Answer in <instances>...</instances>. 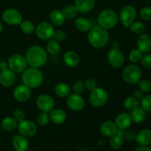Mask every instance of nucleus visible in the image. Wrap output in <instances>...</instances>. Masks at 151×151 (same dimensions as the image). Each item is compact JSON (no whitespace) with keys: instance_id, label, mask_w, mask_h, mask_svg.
I'll return each mask as SVG.
<instances>
[{"instance_id":"obj_1","label":"nucleus","mask_w":151,"mask_h":151,"mask_svg":"<svg viewBox=\"0 0 151 151\" xmlns=\"http://www.w3.org/2000/svg\"><path fill=\"white\" fill-rule=\"evenodd\" d=\"M24 57L29 67L39 69L47 62V52L41 46L34 45L27 50Z\"/></svg>"},{"instance_id":"obj_2","label":"nucleus","mask_w":151,"mask_h":151,"mask_svg":"<svg viewBox=\"0 0 151 151\" xmlns=\"http://www.w3.org/2000/svg\"><path fill=\"white\" fill-rule=\"evenodd\" d=\"M87 37L91 47L97 49L104 48L109 42V34L108 30L99 25L91 27L88 31Z\"/></svg>"},{"instance_id":"obj_3","label":"nucleus","mask_w":151,"mask_h":151,"mask_svg":"<svg viewBox=\"0 0 151 151\" xmlns=\"http://www.w3.org/2000/svg\"><path fill=\"white\" fill-rule=\"evenodd\" d=\"M23 84L30 88H36L42 84L44 81V75L38 68H27L22 75Z\"/></svg>"},{"instance_id":"obj_4","label":"nucleus","mask_w":151,"mask_h":151,"mask_svg":"<svg viewBox=\"0 0 151 151\" xmlns=\"http://www.w3.org/2000/svg\"><path fill=\"white\" fill-rule=\"evenodd\" d=\"M97 22L99 26L109 30L116 26L119 22V16L114 10L106 9L100 12L97 16Z\"/></svg>"},{"instance_id":"obj_5","label":"nucleus","mask_w":151,"mask_h":151,"mask_svg":"<svg viewBox=\"0 0 151 151\" xmlns=\"http://www.w3.org/2000/svg\"><path fill=\"white\" fill-rule=\"evenodd\" d=\"M109 99V94L108 91L101 87L97 86L90 93L88 102L93 107L101 108L107 103Z\"/></svg>"},{"instance_id":"obj_6","label":"nucleus","mask_w":151,"mask_h":151,"mask_svg":"<svg viewBox=\"0 0 151 151\" xmlns=\"http://www.w3.org/2000/svg\"><path fill=\"white\" fill-rule=\"evenodd\" d=\"M122 77L128 85H135L141 80L142 71L136 64H129L123 69Z\"/></svg>"},{"instance_id":"obj_7","label":"nucleus","mask_w":151,"mask_h":151,"mask_svg":"<svg viewBox=\"0 0 151 151\" xmlns=\"http://www.w3.org/2000/svg\"><path fill=\"white\" fill-rule=\"evenodd\" d=\"M0 69V84L5 88L13 86L16 81V73L9 69L7 62H1Z\"/></svg>"},{"instance_id":"obj_8","label":"nucleus","mask_w":151,"mask_h":151,"mask_svg":"<svg viewBox=\"0 0 151 151\" xmlns=\"http://www.w3.org/2000/svg\"><path fill=\"white\" fill-rule=\"evenodd\" d=\"M137 16V9L131 4H128L122 7L119 13V20L124 27L128 28L130 25L135 22Z\"/></svg>"},{"instance_id":"obj_9","label":"nucleus","mask_w":151,"mask_h":151,"mask_svg":"<svg viewBox=\"0 0 151 151\" xmlns=\"http://www.w3.org/2000/svg\"><path fill=\"white\" fill-rule=\"evenodd\" d=\"M7 65L9 69L14 73H22L27 66V63L24 56L21 54H13L7 60Z\"/></svg>"},{"instance_id":"obj_10","label":"nucleus","mask_w":151,"mask_h":151,"mask_svg":"<svg viewBox=\"0 0 151 151\" xmlns=\"http://www.w3.org/2000/svg\"><path fill=\"white\" fill-rule=\"evenodd\" d=\"M109 65L115 69L121 68L125 63V55L119 47L111 49L107 55Z\"/></svg>"},{"instance_id":"obj_11","label":"nucleus","mask_w":151,"mask_h":151,"mask_svg":"<svg viewBox=\"0 0 151 151\" xmlns=\"http://www.w3.org/2000/svg\"><path fill=\"white\" fill-rule=\"evenodd\" d=\"M54 31V27L50 22H42L35 27V32L40 39L48 41L52 38Z\"/></svg>"},{"instance_id":"obj_12","label":"nucleus","mask_w":151,"mask_h":151,"mask_svg":"<svg viewBox=\"0 0 151 151\" xmlns=\"http://www.w3.org/2000/svg\"><path fill=\"white\" fill-rule=\"evenodd\" d=\"M1 17L4 23L12 26L19 25L22 22V13L15 8L6 9L2 13Z\"/></svg>"},{"instance_id":"obj_13","label":"nucleus","mask_w":151,"mask_h":151,"mask_svg":"<svg viewBox=\"0 0 151 151\" xmlns=\"http://www.w3.org/2000/svg\"><path fill=\"white\" fill-rule=\"evenodd\" d=\"M66 103L67 107L73 111H80L85 107V100L81 94L70 93L66 97Z\"/></svg>"},{"instance_id":"obj_14","label":"nucleus","mask_w":151,"mask_h":151,"mask_svg":"<svg viewBox=\"0 0 151 151\" xmlns=\"http://www.w3.org/2000/svg\"><path fill=\"white\" fill-rule=\"evenodd\" d=\"M55 105L54 99L49 94H40L36 99V106L41 111L50 113L55 108Z\"/></svg>"},{"instance_id":"obj_15","label":"nucleus","mask_w":151,"mask_h":151,"mask_svg":"<svg viewBox=\"0 0 151 151\" xmlns=\"http://www.w3.org/2000/svg\"><path fill=\"white\" fill-rule=\"evenodd\" d=\"M18 131L19 134L26 138H30L35 136L37 133V126L32 121L24 120L18 123Z\"/></svg>"},{"instance_id":"obj_16","label":"nucleus","mask_w":151,"mask_h":151,"mask_svg":"<svg viewBox=\"0 0 151 151\" xmlns=\"http://www.w3.org/2000/svg\"><path fill=\"white\" fill-rule=\"evenodd\" d=\"M31 90L30 88L25 86L24 84H21L17 86L13 91V97L15 100L20 103L26 102L30 98Z\"/></svg>"},{"instance_id":"obj_17","label":"nucleus","mask_w":151,"mask_h":151,"mask_svg":"<svg viewBox=\"0 0 151 151\" xmlns=\"http://www.w3.org/2000/svg\"><path fill=\"white\" fill-rule=\"evenodd\" d=\"M98 25L97 20L88 19L84 16H80L75 19V26L79 31L83 32H88L91 27Z\"/></svg>"},{"instance_id":"obj_18","label":"nucleus","mask_w":151,"mask_h":151,"mask_svg":"<svg viewBox=\"0 0 151 151\" xmlns=\"http://www.w3.org/2000/svg\"><path fill=\"white\" fill-rule=\"evenodd\" d=\"M117 131L118 128L115 122L111 120L105 121L100 125V131L102 135L109 138L116 135Z\"/></svg>"},{"instance_id":"obj_19","label":"nucleus","mask_w":151,"mask_h":151,"mask_svg":"<svg viewBox=\"0 0 151 151\" xmlns=\"http://www.w3.org/2000/svg\"><path fill=\"white\" fill-rule=\"evenodd\" d=\"M137 49H139L143 54L148 53L151 50V36L149 34H140L137 38Z\"/></svg>"},{"instance_id":"obj_20","label":"nucleus","mask_w":151,"mask_h":151,"mask_svg":"<svg viewBox=\"0 0 151 151\" xmlns=\"http://www.w3.org/2000/svg\"><path fill=\"white\" fill-rule=\"evenodd\" d=\"M12 145L16 151H27L29 149V142L27 138L21 134H17L13 137Z\"/></svg>"},{"instance_id":"obj_21","label":"nucleus","mask_w":151,"mask_h":151,"mask_svg":"<svg viewBox=\"0 0 151 151\" xmlns=\"http://www.w3.org/2000/svg\"><path fill=\"white\" fill-rule=\"evenodd\" d=\"M114 122L118 128L127 130L131 126L133 121L130 114L127 112H122L116 116Z\"/></svg>"},{"instance_id":"obj_22","label":"nucleus","mask_w":151,"mask_h":151,"mask_svg":"<svg viewBox=\"0 0 151 151\" xmlns=\"http://www.w3.org/2000/svg\"><path fill=\"white\" fill-rule=\"evenodd\" d=\"M50 122L55 125L63 124L66 119V114L63 110L60 109H53L50 112Z\"/></svg>"},{"instance_id":"obj_23","label":"nucleus","mask_w":151,"mask_h":151,"mask_svg":"<svg viewBox=\"0 0 151 151\" xmlns=\"http://www.w3.org/2000/svg\"><path fill=\"white\" fill-rule=\"evenodd\" d=\"M63 62L69 67H76L80 63V57L76 52L69 50L63 55Z\"/></svg>"},{"instance_id":"obj_24","label":"nucleus","mask_w":151,"mask_h":151,"mask_svg":"<svg viewBox=\"0 0 151 151\" xmlns=\"http://www.w3.org/2000/svg\"><path fill=\"white\" fill-rule=\"evenodd\" d=\"M75 5L79 13H89L94 7L95 0H75Z\"/></svg>"},{"instance_id":"obj_25","label":"nucleus","mask_w":151,"mask_h":151,"mask_svg":"<svg viewBox=\"0 0 151 151\" xmlns=\"http://www.w3.org/2000/svg\"><path fill=\"white\" fill-rule=\"evenodd\" d=\"M135 140L139 145L149 146L151 145V130L148 128L141 130L137 134Z\"/></svg>"},{"instance_id":"obj_26","label":"nucleus","mask_w":151,"mask_h":151,"mask_svg":"<svg viewBox=\"0 0 151 151\" xmlns=\"http://www.w3.org/2000/svg\"><path fill=\"white\" fill-rule=\"evenodd\" d=\"M50 19L51 24L58 27L62 26L66 21V18H65L62 10H57V9L52 10L50 12Z\"/></svg>"},{"instance_id":"obj_27","label":"nucleus","mask_w":151,"mask_h":151,"mask_svg":"<svg viewBox=\"0 0 151 151\" xmlns=\"http://www.w3.org/2000/svg\"><path fill=\"white\" fill-rule=\"evenodd\" d=\"M133 122L136 123H142L144 122L147 116V112L142 107H138L134 110L131 111L130 114Z\"/></svg>"},{"instance_id":"obj_28","label":"nucleus","mask_w":151,"mask_h":151,"mask_svg":"<svg viewBox=\"0 0 151 151\" xmlns=\"http://www.w3.org/2000/svg\"><path fill=\"white\" fill-rule=\"evenodd\" d=\"M54 92L58 97H66L71 93V87L64 83H59L54 87Z\"/></svg>"},{"instance_id":"obj_29","label":"nucleus","mask_w":151,"mask_h":151,"mask_svg":"<svg viewBox=\"0 0 151 151\" xmlns=\"http://www.w3.org/2000/svg\"><path fill=\"white\" fill-rule=\"evenodd\" d=\"M18 126V122L13 116H6L1 120V127L4 131H12Z\"/></svg>"},{"instance_id":"obj_30","label":"nucleus","mask_w":151,"mask_h":151,"mask_svg":"<svg viewBox=\"0 0 151 151\" xmlns=\"http://www.w3.org/2000/svg\"><path fill=\"white\" fill-rule=\"evenodd\" d=\"M60 51V42L51 38L48 40L47 44V52L52 55H56Z\"/></svg>"},{"instance_id":"obj_31","label":"nucleus","mask_w":151,"mask_h":151,"mask_svg":"<svg viewBox=\"0 0 151 151\" xmlns=\"http://www.w3.org/2000/svg\"><path fill=\"white\" fill-rule=\"evenodd\" d=\"M123 106L126 110L131 111L139 107L140 101L137 100L136 97H134V96H129L124 100Z\"/></svg>"},{"instance_id":"obj_32","label":"nucleus","mask_w":151,"mask_h":151,"mask_svg":"<svg viewBox=\"0 0 151 151\" xmlns=\"http://www.w3.org/2000/svg\"><path fill=\"white\" fill-rule=\"evenodd\" d=\"M62 12H63L66 19H75L79 13L75 4H68V5L65 6L62 10Z\"/></svg>"},{"instance_id":"obj_33","label":"nucleus","mask_w":151,"mask_h":151,"mask_svg":"<svg viewBox=\"0 0 151 151\" xmlns=\"http://www.w3.org/2000/svg\"><path fill=\"white\" fill-rule=\"evenodd\" d=\"M19 27L21 30L27 35H31L35 30V24L33 22L29 20H22L19 24Z\"/></svg>"},{"instance_id":"obj_34","label":"nucleus","mask_w":151,"mask_h":151,"mask_svg":"<svg viewBox=\"0 0 151 151\" xmlns=\"http://www.w3.org/2000/svg\"><path fill=\"white\" fill-rule=\"evenodd\" d=\"M128 28H129L131 32H133V33L140 35V34L144 33L146 27L145 24L143 22H134L131 25H130Z\"/></svg>"},{"instance_id":"obj_35","label":"nucleus","mask_w":151,"mask_h":151,"mask_svg":"<svg viewBox=\"0 0 151 151\" xmlns=\"http://www.w3.org/2000/svg\"><path fill=\"white\" fill-rule=\"evenodd\" d=\"M109 144L111 148L114 150H119L123 145V139L117 135H114V137H111Z\"/></svg>"},{"instance_id":"obj_36","label":"nucleus","mask_w":151,"mask_h":151,"mask_svg":"<svg viewBox=\"0 0 151 151\" xmlns=\"http://www.w3.org/2000/svg\"><path fill=\"white\" fill-rule=\"evenodd\" d=\"M36 121L38 125H41V126H46V125H47L49 122H50L49 113L41 111V113L38 114V116H37Z\"/></svg>"},{"instance_id":"obj_37","label":"nucleus","mask_w":151,"mask_h":151,"mask_svg":"<svg viewBox=\"0 0 151 151\" xmlns=\"http://www.w3.org/2000/svg\"><path fill=\"white\" fill-rule=\"evenodd\" d=\"M143 53L139 49H134L129 53V60L132 63H138L140 61Z\"/></svg>"},{"instance_id":"obj_38","label":"nucleus","mask_w":151,"mask_h":151,"mask_svg":"<svg viewBox=\"0 0 151 151\" xmlns=\"http://www.w3.org/2000/svg\"><path fill=\"white\" fill-rule=\"evenodd\" d=\"M141 107L146 112L151 113V94H147L140 100Z\"/></svg>"},{"instance_id":"obj_39","label":"nucleus","mask_w":151,"mask_h":151,"mask_svg":"<svg viewBox=\"0 0 151 151\" xmlns=\"http://www.w3.org/2000/svg\"><path fill=\"white\" fill-rule=\"evenodd\" d=\"M139 88L143 92L147 93L150 92L151 91V81L149 80L143 79L140 80L138 83H137Z\"/></svg>"},{"instance_id":"obj_40","label":"nucleus","mask_w":151,"mask_h":151,"mask_svg":"<svg viewBox=\"0 0 151 151\" xmlns=\"http://www.w3.org/2000/svg\"><path fill=\"white\" fill-rule=\"evenodd\" d=\"M140 17L145 21L151 20V7L145 6L140 10L139 12Z\"/></svg>"},{"instance_id":"obj_41","label":"nucleus","mask_w":151,"mask_h":151,"mask_svg":"<svg viewBox=\"0 0 151 151\" xmlns=\"http://www.w3.org/2000/svg\"><path fill=\"white\" fill-rule=\"evenodd\" d=\"M84 89H85V86H84V82H83V81H77L73 83L72 90H73L74 93L81 94L83 92Z\"/></svg>"},{"instance_id":"obj_42","label":"nucleus","mask_w":151,"mask_h":151,"mask_svg":"<svg viewBox=\"0 0 151 151\" xmlns=\"http://www.w3.org/2000/svg\"><path fill=\"white\" fill-rule=\"evenodd\" d=\"M140 62L143 67L147 69H151V54L145 53V55H142Z\"/></svg>"},{"instance_id":"obj_43","label":"nucleus","mask_w":151,"mask_h":151,"mask_svg":"<svg viewBox=\"0 0 151 151\" xmlns=\"http://www.w3.org/2000/svg\"><path fill=\"white\" fill-rule=\"evenodd\" d=\"M13 117L17 121V122H22L25 119V114L22 109H15L13 113Z\"/></svg>"},{"instance_id":"obj_44","label":"nucleus","mask_w":151,"mask_h":151,"mask_svg":"<svg viewBox=\"0 0 151 151\" xmlns=\"http://www.w3.org/2000/svg\"><path fill=\"white\" fill-rule=\"evenodd\" d=\"M84 86H85V88H86L87 90L90 91H93L97 87V82L92 78H88V79L84 81Z\"/></svg>"},{"instance_id":"obj_45","label":"nucleus","mask_w":151,"mask_h":151,"mask_svg":"<svg viewBox=\"0 0 151 151\" xmlns=\"http://www.w3.org/2000/svg\"><path fill=\"white\" fill-rule=\"evenodd\" d=\"M66 37V35L64 31L61 30V29H58V30L54 31L52 38L56 40L57 41H58V42H61V41H64Z\"/></svg>"},{"instance_id":"obj_46","label":"nucleus","mask_w":151,"mask_h":151,"mask_svg":"<svg viewBox=\"0 0 151 151\" xmlns=\"http://www.w3.org/2000/svg\"><path fill=\"white\" fill-rule=\"evenodd\" d=\"M137 134L133 131H125V139H126L128 141H134L136 139Z\"/></svg>"},{"instance_id":"obj_47","label":"nucleus","mask_w":151,"mask_h":151,"mask_svg":"<svg viewBox=\"0 0 151 151\" xmlns=\"http://www.w3.org/2000/svg\"><path fill=\"white\" fill-rule=\"evenodd\" d=\"M145 92H143V91H141L140 89L135 90V91H134V94H133V96H134V97H136L137 100H139V101L145 97Z\"/></svg>"},{"instance_id":"obj_48","label":"nucleus","mask_w":151,"mask_h":151,"mask_svg":"<svg viewBox=\"0 0 151 151\" xmlns=\"http://www.w3.org/2000/svg\"><path fill=\"white\" fill-rule=\"evenodd\" d=\"M135 151H151V148L148 146H141L139 145L136 148Z\"/></svg>"},{"instance_id":"obj_49","label":"nucleus","mask_w":151,"mask_h":151,"mask_svg":"<svg viewBox=\"0 0 151 151\" xmlns=\"http://www.w3.org/2000/svg\"><path fill=\"white\" fill-rule=\"evenodd\" d=\"M125 131H126V130H123V129H120V128H118V131H117V132H116V135L119 136V137H120L121 138H122L124 139H125Z\"/></svg>"},{"instance_id":"obj_50","label":"nucleus","mask_w":151,"mask_h":151,"mask_svg":"<svg viewBox=\"0 0 151 151\" xmlns=\"http://www.w3.org/2000/svg\"><path fill=\"white\" fill-rule=\"evenodd\" d=\"M116 47H119V44L117 42H114L112 44V48H116Z\"/></svg>"},{"instance_id":"obj_51","label":"nucleus","mask_w":151,"mask_h":151,"mask_svg":"<svg viewBox=\"0 0 151 151\" xmlns=\"http://www.w3.org/2000/svg\"><path fill=\"white\" fill-rule=\"evenodd\" d=\"M2 30H3V24H2V23L0 22V33L2 32Z\"/></svg>"},{"instance_id":"obj_52","label":"nucleus","mask_w":151,"mask_h":151,"mask_svg":"<svg viewBox=\"0 0 151 151\" xmlns=\"http://www.w3.org/2000/svg\"><path fill=\"white\" fill-rule=\"evenodd\" d=\"M35 1H38V0H35Z\"/></svg>"},{"instance_id":"obj_53","label":"nucleus","mask_w":151,"mask_h":151,"mask_svg":"<svg viewBox=\"0 0 151 151\" xmlns=\"http://www.w3.org/2000/svg\"><path fill=\"white\" fill-rule=\"evenodd\" d=\"M0 72H1V69H0Z\"/></svg>"}]
</instances>
